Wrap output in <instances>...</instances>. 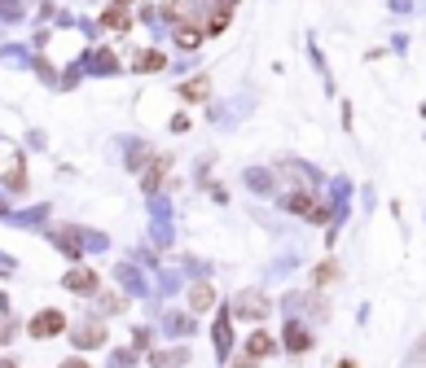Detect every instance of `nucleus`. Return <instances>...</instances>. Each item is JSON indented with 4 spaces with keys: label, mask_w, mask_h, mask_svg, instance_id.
I'll list each match as a JSON object with an SVG mask.
<instances>
[{
    "label": "nucleus",
    "mask_w": 426,
    "mask_h": 368,
    "mask_svg": "<svg viewBox=\"0 0 426 368\" xmlns=\"http://www.w3.org/2000/svg\"><path fill=\"white\" fill-rule=\"evenodd\" d=\"M260 359H250V355H242V359H233V368H255Z\"/></svg>",
    "instance_id": "nucleus-16"
},
{
    "label": "nucleus",
    "mask_w": 426,
    "mask_h": 368,
    "mask_svg": "<svg viewBox=\"0 0 426 368\" xmlns=\"http://www.w3.org/2000/svg\"><path fill=\"white\" fill-rule=\"evenodd\" d=\"M0 368H18V364H14V359H5V364H0Z\"/></svg>",
    "instance_id": "nucleus-18"
},
{
    "label": "nucleus",
    "mask_w": 426,
    "mask_h": 368,
    "mask_svg": "<svg viewBox=\"0 0 426 368\" xmlns=\"http://www.w3.org/2000/svg\"><path fill=\"white\" fill-rule=\"evenodd\" d=\"M272 307H268V298L260 294V289H242V294L233 298V315L238 320H264Z\"/></svg>",
    "instance_id": "nucleus-1"
},
{
    "label": "nucleus",
    "mask_w": 426,
    "mask_h": 368,
    "mask_svg": "<svg viewBox=\"0 0 426 368\" xmlns=\"http://www.w3.org/2000/svg\"><path fill=\"white\" fill-rule=\"evenodd\" d=\"M163 171H167V158H159V163H154V167H149V171H145V180H141V184H145V189H149V193H154V189H159V184H163Z\"/></svg>",
    "instance_id": "nucleus-14"
},
{
    "label": "nucleus",
    "mask_w": 426,
    "mask_h": 368,
    "mask_svg": "<svg viewBox=\"0 0 426 368\" xmlns=\"http://www.w3.org/2000/svg\"><path fill=\"white\" fill-rule=\"evenodd\" d=\"M58 368H88L84 359H66V364H58Z\"/></svg>",
    "instance_id": "nucleus-17"
},
{
    "label": "nucleus",
    "mask_w": 426,
    "mask_h": 368,
    "mask_svg": "<svg viewBox=\"0 0 426 368\" xmlns=\"http://www.w3.org/2000/svg\"><path fill=\"white\" fill-rule=\"evenodd\" d=\"M233 9H238V0H215V5H211V13H207V22H203V40H207V36H220L224 26H229Z\"/></svg>",
    "instance_id": "nucleus-3"
},
{
    "label": "nucleus",
    "mask_w": 426,
    "mask_h": 368,
    "mask_svg": "<svg viewBox=\"0 0 426 368\" xmlns=\"http://www.w3.org/2000/svg\"><path fill=\"white\" fill-rule=\"evenodd\" d=\"M75 342H80V347H92V342L102 347V342H106V329L97 325V320H88L84 329H75Z\"/></svg>",
    "instance_id": "nucleus-9"
},
{
    "label": "nucleus",
    "mask_w": 426,
    "mask_h": 368,
    "mask_svg": "<svg viewBox=\"0 0 426 368\" xmlns=\"http://www.w3.org/2000/svg\"><path fill=\"white\" fill-rule=\"evenodd\" d=\"M229 342H233V329H229V315H220V320H215V347H220V351H229Z\"/></svg>",
    "instance_id": "nucleus-15"
},
{
    "label": "nucleus",
    "mask_w": 426,
    "mask_h": 368,
    "mask_svg": "<svg viewBox=\"0 0 426 368\" xmlns=\"http://www.w3.org/2000/svg\"><path fill=\"white\" fill-rule=\"evenodd\" d=\"M102 22H106V26H115V31H123V26L132 22V18H128V5H115V9H106V13H102Z\"/></svg>",
    "instance_id": "nucleus-12"
},
{
    "label": "nucleus",
    "mask_w": 426,
    "mask_h": 368,
    "mask_svg": "<svg viewBox=\"0 0 426 368\" xmlns=\"http://www.w3.org/2000/svg\"><path fill=\"white\" fill-rule=\"evenodd\" d=\"M207 92H211V79L203 75V79H189V84H181V97L185 101H207Z\"/></svg>",
    "instance_id": "nucleus-10"
},
{
    "label": "nucleus",
    "mask_w": 426,
    "mask_h": 368,
    "mask_svg": "<svg viewBox=\"0 0 426 368\" xmlns=\"http://www.w3.org/2000/svg\"><path fill=\"white\" fill-rule=\"evenodd\" d=\"M70 294H97L102 289V281H97V272H88V268H75V272H66V281H62Z\"/></svg>",
    "instance_id": "nucleus-4"
},
{
    "label": "nucleus",
    "mask_w": 426,
    "mask_h": 368,
    "mask_svg": "<svg viewBox=\"0 0 426 368\" xmlns=\"http://www.w3.org/2000/svg\"><path fill=\"white\" fill-rule=\"evenodd\" d=\"M189 303H193V311H207V307L215 303V289H211L207 281H198V285H193V294H189Z\"/></svg>",
    "instance_id": "nucleus-11"
},
{
    "label": "nucleus",
    "mask_w": 426,
    "mask_h": 368,
    "mask_svg": "<svg viewBox=\"0 0 426 368\" xmlns=\"http://www.w3.org/2000/svg\"><path fill=\"white\" fill-rule=\"evenodd\" d=\"M339 276H343V268H339L334 259H325V263H316V268H312V285H334Z\"/></svg>",
    "instance_id": "nucleus-7"
},
{
    "label": "nucleus",
    "mask_w": 426,
    "mask_h": 368,
    "mask_svg": "<svg viewBox=\"0 0 426 368\" xmlns=\"http://www.w3.org/2000/svg\"><path fill=\"white\" fill-rule=\"evenodd\" d=\"M272 351H277V337H272V333L255 329V333L246 337V355H250V359H264V355H272Z\"/></svg>",
    "instance_id": "nucleus-5"
},
{
    "label": "nucleus",
    "mask_w": 426,
    "mask_h": 368,
    "mask_svg": "<svg viewBox=\"0 0 426 368\" xmlns=\"http://www.w3.org/2000/svg\"><path fill=\"white\" fill-rule=\"evenodd\" d=\"M286 347H290V355H304V351L312 347V333L299 325V320H290V325H286Z\"/></svg>",
    "instance_id": "nucleus-6"
},
{
    "label": "nucleus",
    "mask_w": 426,
    "mask_h": 368,
    "mask_svg": "<svg viewBox=\"0 0 426 368\" xmlns=\"http://www.w3.org/2000/svg\"><path fill=\"white\" fill-rule=\"evenodd\" d=\"M132 66H137V70H163L167 58H163V53H154V48H145V53H132Z\"/></svg>",
    "instance_id": "nucleus-8"
},
{
    "label": "nucleus",
    "mask_w": 426,
    "mask_h": 368,
    "mask_svg": "<svg viewBox=\"0 0 426 368\" xmlns=\"http://www.w3.org/2000/svg\"><path fill=\"white\" fill-rule=\"evenodd\" d=\"M62 329H66V315H62V311H53V307H48V311H40L36 320L27 325V333H31V337H58Z\"/></svg>",
    "instance_id": "nucleus-2"
},
{
    "label": "nucleus",
    "mask_w": 426,
    "mask_h": 368,
    "mask_svg": "<svg viewBox=\"0 0 426 368\" xmlns=\"http://www.w3.org/2000/svg\"><path fill=\"white\" fill-rule=\"evenodd\" d=\"M176 44L181 48H198L203 44V31H198V26H176Z\"/></svg>",
    "instance_id": "nucleus-13"
},
{
    "label": "nucleus",
    "mask_w": 426,
    "mask_h": 368,
    "mask_svg": "<svg viewBox=\"0 0 426 368\" xmlns=\"http://www.w3.org/2000/svg\"><path fill=\"white\" fill-rule=\"evenodd\" d=\"M339 368H356V364H339Z\"/></svg>",
    "instance_id": "nucleus-19"
}]
</instances>
